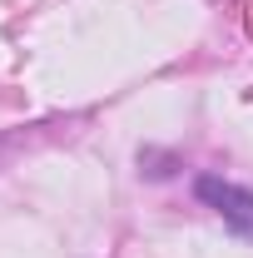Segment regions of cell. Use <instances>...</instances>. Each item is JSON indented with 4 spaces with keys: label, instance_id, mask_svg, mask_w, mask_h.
Wrapping results in <instances>:
<instances>
[{
    "label": "cell",
    "instance_id": "6da1fadb",
    "mask_svg": "<svg viewBox=\"0 0 253 258\" xmlns=\"http://www.w3.org/2000/svg\"><path fill=\"white\" fill-rule=\"evenodd\" d=\"M199 199L209 204V209H219V219L233 233H243V238H253V194L238 189V184H223V179H214V174H204L199 184Z\"/></svg>",
    "mask_w": 253,
    "mask_h": 258
}]
</instances>
